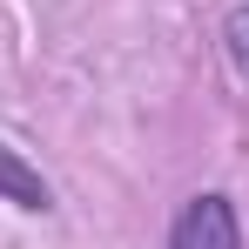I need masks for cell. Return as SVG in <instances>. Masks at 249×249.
<instances>
[{"label":"cell","mask_w":249,"mask_h":249,"mask_svg":"<svg viewBox=\"0 0 249 249\" xmlns=\"http://www.w3.org/2000/svg\"><path fill=\"white\" fill-rule=\"evenodd\" d=\"M0 202L20 209V215H54V209H61L54 202V182H47L14 142H0Z\"/></svg>","instance_id":"7a4b0ae2"},{"label":"cell","mask_w":249,"mask_h":249,"mask_svg":"<svg viewBox=\"0 0 249 249\" xmlns=\"http://www.w3.org/2000/svg\"><path fill=\"white\" fill-rule=\"evenodd\" d=\"M162 249H243V209L229 189H196L168 215Z\"/></svg>","instance_id":"6da1fadb"},{"label":"cell","mask_w":249,"mask_h":249,"mask_svg":"<svg viewBox=\"0 0 249 249\" xmlns=\"http://www.w3.org/2000/svg\"><path fill=\"white\" fill-rule=\"evenodd\" d=\"M215 41H222V61L249 81V0H236V7L222 14V34H215Z\"/></svg>","instance_id":"3957f363"}]
</instances>
